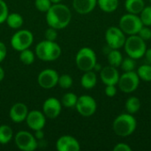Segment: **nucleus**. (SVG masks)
<instances>
[{
	"instance_id": "5701e85b",
	"label": "nucleus",
	"mask_w": 151,
	"mask_h": 151,
	"mask_svg": "<svg viewBox=\"0 0 151 151\" xmlns=\"http://www.w3.org/2000/svg\"><path fill=\"white\" fill-rule=\"evenodd\" d=\"M13 138V131L8 125L0 126V144L5 145L9 143Z\"/></svg>"
},
{
	"instance_id": "f257e3e1",
	"label": "nucleus",
	"mask_w": 151,
	"mask_h": 151,
	"mask_svg": "<svg viewBox=\"0 0 151 151\" xmlns=\"http://www.w3.org/2000/svg\"><path fill=\"white\" fill-rule=\"evenodd\" d=\"M46 23L49 27L57 30L65 28L72 20V12L69 7L64 4H52L46 12Z\"/></svg>"
},
{
	"instance_id": "aec40b11",
	"label": "nucleus",
	"mask_w": 151,
	"mask_h": 151,
	"mask_svg": "<svg viewBox=\"0 0 151 151\" xmlns=\"http://www.w3.org/2000/svg\"><path fill=\"white\" fill-rule=\"evenodd\" d=\"M125 7L127 12L138 15L145 7V3L143 0H126Z\"/></svg>"
},
{
	"instance_id": "c756f323",
	"label": "nucleus",
	"mask_w": 151,
	"mask_h": 151,
	"mask_svg": "<svg viewBox=\"0 0 151 151\" xmlns=\"http://www.w3.org/2000/svg\"><path fill=\"white\" fill-rule=\"evenodd\" d=\"M73 78L69 74H62V75H59L58 85L60 88H62L64 89H68V88H70L73 86Z\"/></svg>"
},
{
	"instance_id": "c85d7f7f",
	"label": "nucleus",
	"mask_w": 151,
	"mask_h": 151,
	"mask_svg": "<svg viewBox=\"0 0 151 151\" xmlns=\"http://www.w3.org/2000/svg\"><path fill=\"white\" fill-rule=\"evenodd\" d=\"M140 19L143 26L151 27V5L145 6L140 13Z\"/></svg>"
},
{
	"instance_id": "9b49d317",
	"label": "nucleus",
	"mask_w": 151,
	"mask_h": 151,
	"mask_svg": "<svg viewBox=\"0 0 151 151\" xmlns=\"http://www.w3.org/2000/svg\"><path fill=\"white\" fill-rule=\"evenodd\" d=\"M126 34L117 27H110L105 32V41L107 45L112 50L124 47L126 42Z\"/></svg>"
},
{
	"instance_id": "f8f14e48",
	"label": "nucleus",
	"mask_w": 151,
	"mask_h": 151,
	"mask_svg": "<svg viewBox=\"0 0 151 151\" xmlns=\"http://www.w3.org/2000/svg\"><path fill=\"white\" fill-rule=\"evenodd\" d=\"M58 73L54 69H44L40 72L37 77V82L39 86L44 89H51L58 85Z\"/></svg>"
},
{
	"instance_id": "0eeeda50",
	"label": "nucleus",
	"mask_w": 151,
	"mask_h": 151,
	"mask_svg": "<svg viewBox=\"0 0 151 151\" xmlns=\"http://www.w3.org/2000/svg\"><path fill=\"white\" fill-rule=\"evenodd\" d=\"M143 24L137 14L127 13L121 16L119 19V28L127 35H138Z\"/></svg>"
},
{
	"instance_id": "58836bf2",
	"label": "nucleus",
	"mask_w": 151,
	"mask_h": 151,
	"mask_svg": "<svg viewBox=\"0 0 151 151\" xmlns=\"http://www.w3.org/2000/svg\"><path fill=\"white\" fill-rule=\"evenodd\" d=\"M34 136L35 137V139L37 141H42L44 138V132L42 131V129H39V130H35Z\"/></svg>"
},
{
	"instance_id": "7ed1b4c3",
	"label": "nucleus",
	"mask_w": 151,
	"mask_h": 151,
	"mask_svg": "<svg viewBox=\"0 0 151 151\" xmlns=\"http://www.w3.org/2000/svg\"><path fill=\"white\" fill-rule=\"evenodd\" d=\"M137 127L136 119L130 113H122L113 121L112 128L119 137H127L134 134Z\"/></svg>"
},
{
	"instance_id": "bb28decb",
	"label": "nucleus",
	"mask_w": 151,
	"mask_h": 151,
	"mask_svg": "<svg viewBox=\"0 0 151 151\" xmlns=\"http://www.w3.org/2000/svg\"><path fill=\"white\" fill-rule=\"evenodd\" d=\"M35 59V53L29 49H26L20 51L19 53V60L24 65H32Z\"/></svg>"
},
{
	"instance_id": "4468645a",
	"label": "nucleus",
	"mask_w": 151,
	"mask_h": 151,
	"mask_svg": "<svg viewBox=\"0 0 151 151\" xmlns=\"http://www.w3.org/2000/svg\"><path fill=\"white\" fill-rule=\"evenodd\" d=\"M27 126L33 131L43 129L46 124V117L42 111L38 110H33L28 111V114L26 118Z\"/></svg>"
},
{
	"instance_id": "c03bdc74",
	"label": "nucleus",
	"mask_w": 151,
	"mask_h": 151,
	"mask_svg": "<svg viewBox=\"0 0 151 151\" xmlns=\"http://www.w3.org/2000/svg\"><path fill=\"white\" fill-rule=\"evenodd\" d=\"M149 1H150V3H151V0H149Z\"/></svg>"
},
{
	"instance_id": "cd10ccee",
	"label": "nucleus",
	"mask_w": 151,
	"mask_h": 151,
	"mask_svg": "<svg viewBox=\"0 0 151 151\" xmlns=\"http://www.w3.org/2000/svg\"><path fill=\"white\" fill-rule=\"evenodd\" d=\"M140 80L150 82L151 81V65H142L138 68V71L136 72Z\"/></svg>"
},
{
	"instance_id": "6e6552de",
	"label": "nucleus",
	"mask_w": 151,
	"mask_h": 151,
	"mask_svg": "<svg viewBox=\"0 0 151 151\" xmlns=\"http://www.w3.org/2000/svg\"><path fill=\"white\" fill-rule=\"evenodd\" d=\"M140 78L136 72H125L122 75L119 76L118 82L119 89L127 94L134 92L140 85Z\"/></svg>"
},
{
	"instance_id": "ea45409f",
	"label": "nucleus",
	"mask_w": 151,
	"mask_h": 151,
	"mask_svg": "<svg viewBox=\"0 0 151 151\" xmlns=\"http://www.w3.org/2000/svg\"><path fill=\"white\" fill-rule=\"evenodd\" d=\"M144 56H145V58H146L147 62L151 65V48L150 49H148V50H146Z\"/></svg>"
},
{
	"instance_id": "2eb2a0df",
	"label": "nucleus",
	"mask_w": 151,
	"mask_h": 151,
	"mask_svg": "<svg viewBox=\"0 0 151 151\" xmlns=\"http://www.w3.org/2000/svg\"><path fill=\"white\" fill-rule=\"evenodd\" d=\"M56 149L58 151H80L81 145L76 138L72 135H62L56 142Z\"/></svg>"
},
{
	"instance_id": "393cba45",
	"label": "nucleus",
	"mask_w": 151,
	"mask_h": 151,
	"mask_svg": "<svg viewBox=\"0 0 151 151\" xmlns=\"http://www.w3.org/2000/svg\"><path fill=\"white\" fill-rule=\"evenodd\" d=\"M125 106H126V110L127 113L135 114L140 111V108H141L140 99L136 96H131L127 100Z\"/></svg>"
},
{
	"instance_id": "dca6fc26",
	"label": "nucleus",
	"mask_w": 151,
	"mask_h": 151,
	"mask_svg": "<svg viewBox=\"0 0 151 151\" xmlns=\"http://www.w3.org/2000/svg\"><path fill=\"white\" fill-rule=\"evenodd\" d=\"M119 73L117 67L107 65L100 71V79L104 85H117L119 80Z\"/></svg>"
},
{
	"instance_id": "a211bd4d",
	"label": "nucleus",
	"mask_w": 151,
	"mask_h": 151,
	"mask_svg": "<svg viewBox=\"0 0 151 151\" xmlns=\"http://www.w3.org/2000/svg\"><path fill=\"white\" fill-rule=\"evenodd\" d=\"M97 0H73V7L80 14H88L94 11Z\"/></svg>"
},
{
	"instance_id": "4c0bfd02",
	"label": "nucleus",
	"mask_w": 151,
	"mask_h": 151,
	"mask_svg": "<svg viewBox=\"0 0 151 151\" xmlns=\"http://www.w3.org/2000/svg\"><path fill=\"white\" fill-rule=\"evenodd\" d=\"M7 56V48L6 45L3 42H0V63H2Z\"/></svg>"
},
{
	"instance_id": "37998d69",
	"label": "nucleus",
	"mask_w": 151,
	"mask_h": 151,
	"mask_svg": "<svg viewBox=\"0 0 151 151\" xmlns=\"http://www.w3.org/2000/svg\"><path fill=\"white\" fill-rule=\"evenodd\" d=\"M62 0H50V2L52 4H58V3H61Z\"/></svg>"
},
{
	"instance_id": "a19ab883",
	"label": "nucleus",
	"mask_w": 151,
	"mask_h": 151,
	"mask_svg": "<svg viewBox=\"0 0 151 151\" xmlns=\"http://www.w3.org/2000/svg\"><path fill=\"white\" fill-rule=\"evenodd\" d=\"M4 75H5V73H4V70L3 69V67H2V66H0V82L4 79Z\"/></svg>"
},
{
	"instance_id": "423d86ee",
	"label": "nucleus",
	"mask_w": 151,
	"mask_h": 151,
	"mask_svg": "<svg viewBox=\"0 0 151 151\" xmlns=\"http://www.w3.org/2000/svg\"><path fill=\"white\" fill-rule=\"evenodd\" d=\"M34 42L33 33L27 29H19L16 31L11 37V46L17 51L29 49Z\"/></svg>"
},
{
	"instance_id": "2f4dec72",
	"label": "nucleus",
	"mask_w": 151,
	"mask_h": 151,
	"mask_svg": "<svg viewBox=\"0 0 151 151\" xmlns=\"http://www.w3.org/2000/svg\"><path fill=\"white\" fill-rule=\"evenodd\" d=\"M52 5V3L50 0H35V8L41 12H45L50 8Z\"/></svg>"
},
{
	"instance_id": "f03ea898",
	"label": "nucleus",
	"mask_w": 151,
	"mask_h": 151,
	"mask_svg": "<svg viewBox=\"0 0 151 151\" xmlns=\"http://www.w3.org/2000/svg\"><path fill=\"white\" fill-rule=\"evenodd\" d=\"M61 47L58 42L49 40H43L35 46V56L42 61L52 62L61 56Z\"/></svg>"
},
{
	"instance_id": "20e7f679",
	"label": "nucleus",
	"mask_w": 151,
	"mask_h": 151,
	"mask_svg": "<svg viewBox=\"0 0 151 151\" xmlns=\"http://www.w3.org/2000/svg\"><path fill=\"white\" fill-rule=\"evenodd\" d=\"M124 48L127 56L134 59L142 58L144 57L147 50L145 41L142 39L138 35H129V37L126 39Z\"/></svg>"
},
{
	"instance_id": "79ce46f5",
	"label": "nucleus",
	"mask_w": 151,
	"mask_h": 151,
	"mask_svg": "<svg viewBox=\"0 0 151 151\" xmlns=\"http://www.w3.org/2000/svg\"><path fill=\"white\" fill-rule=\"evenodd\" d=\"M93 70H95L96 72H98V71L100 72V71L102 70V66H101V65H100V64H98V63H96V65L94 66V69H93Z\"/></svg>"
},
{
	"instance_id": "b1692460",
	"label": "nucleus",
	"mask_w": 151,
	"mask_h": 151,
	"mask_svg": "<svg viewBox=\"0 0 151 151\" xmlns=\"http://www.w3.org/2000/svg\"><path fill=\"white\" fill-rule=\"evenodd\" d=\"M107 59H108L110 65H112V66H115L118 68L119 66H120V65L122 63L123 56L119 50L112 49L107 54Z\"/></svg>"
},
{
	"instance_id": "6ab92c4d",
	"label": "nucleus",
	"mask_w": 151,
	"mask_h": 151,
	"mask_svg": "<svg viewBox=\"0 0 151 151\" xmlns=\"http://www.w3.org/2000/svg\"><path fill=\"white\" fill-rule=\"evenodd\" d=\"M96 83H97V76L93 70L84 72L81 79V84L82 88H84L85 89H92L93 88H95Z\"/></svg>"
},
{
	"instance_id": "39448f33",
	"label": "nucleus",
	"mask_w": 151,
	"mask_h": 151,
	"mask_svg": "<svg viewBox=\"0 0 151 151\" xmlns=\"http://www.w3.org/2000/svg\"><path fill=\"white\" fill-rule=\"evenodd\" d=\"M75 63L81 71H91L94 69V66L97 63L96 55L91 48L83 47L78 50L75 57Z\"/></svg>"
},
{
	"instance_id": "7c9ffc66",
	"label": "nucleus",
	"mask_w": 151,
	"mask_h": 151,
	"mask_svg": "<svg viewBox=\"0 0 151 151\" xmlns=\"http://www.w3.org/2000/svg\"><path fill=\"white\" fill-rule=\"evenodd\" d=\"M136 66V62L135 59L128 57L126 58H123L122 63L120 65L121 69L124 72H131V71H134V68Z\"/></svg>"
},
{
	"instance_id": "a878e982",
	"label": "nucleus",
	"mask_w": 151,
	"mask_h": 151,
	"mask_svg": "<svg viewBox=\"0 0 151 151\" xmlns=\"http://www.w3.org/2000/svg\"><path fill=\"white\" fill-rule=\"evenodd\" d=\"M77 100H78V96L74 93L68 92L63 96L61 99V104L62 106H65V108H73L75 107Z\"/></svg>"
},
{
	"instance_id": "1a4fd4ad",
	"label": "nucleus",
	"mask_w": 151,
	"mask_h": 151,
	"mask_svg": "<svg viewBox=\"0 0 151 151\" xmlns=\"http://www.w3.org/2000/svg\"><path fill=\"white\" fill-rule=\"evenodd\" d=\"M17 148L22 151H34L38 147V142L31 133L27 131H19L14 136Z\"/></svg>"
},
{
	"instance_id": "ddd939ff",
	"label": "nucleus",
	"mask_w": 151,
	"mask_h": 151,
	"mask_svg": "<svg viewBox=\"0 0 151 151\" xmlns=\"http://www.w3.org/2000/svg\"><path fill=\"white\" fill-rule=\"evenodd\" d=\"M62 111L61 101L56 97H49L42 104V112L46 118L54 119H57Z\"/></svg>"
},
{
	"instance_id": "f704fd0d",
	"label": "nucleus",
	"mask_w": 151,
	"mask_h": 151,
	"mask_svg": "<svg viewBox=\"0 0 151 151\" xmlns=\"http://www.w3.org/2000/svg\"><path fill=\"white\" fill-rule=\"evenodd\" d=\"M138 35L143 39L145 42L146 41H149L151 39V29L150 28V27H147V26H143L141 30L139 31L138 33Z\"/></svg>"
},
{
	"instance_id": "72a5a7b5",
	"label": "nucleus",
	"mask_w": 151,
	"mask_h": 151,
	"mask_svg": "<svg viewBox=\"0 0 151 151\" xmlns=\"http://www.w3.org/2000/svg\"><path fill=\"white\" fill-rule=\"evenodd\" d=\"M44 36H45V39L46 40L56 42V40L58 38V30L55 29V28H53V27H49L46 29V31H45Z\"/></svg>"
},
{
	"instance_id": "9d476101",
	"label": "nucleus",
	"mask_w": 151,
	"mask_h": 151,
	"mask_svg": "<svg viewBox=\"0 0 151 151\" xmlns=\"http://www.w3.org/2000/svg\"><path fill=\"white\" fill-rule=\"evenodd\" d=\"M75 108L79 114H81L82 117L88 118L95 114L97 109V104L92 96L83 95L78 97Z\"/></svg>"
},
{
	"instance_id": "412c9836",
	"label": "nucleus",
	"mask_w": 151,
	"mask_h": 151,
	"mask_svg": "<svg viewBox=\"0 0 151 151\" xmlns=\"http://www.w3.org/2000/svg\"><path fill=\"white\" fill-rule=\"evenodd\" d=\"M5 22L7 23L8 27L12 28V29H19L22 25H23V17L17 12H12L9 13Z\"/></svg>"
},
{
	"instance_id": "473e14b6",
	"label": "nucleus",
	"mask_w": 151,
	"mask_h": 151,
	"mask_svg": "<svg viewBox=\"0 0 151 151\" xmlns=\"http://www.w3.org/2000/svg\"><path fill=\"white\" fill-rule=\"evenodd\" d=\"M8 14H9V9L7 4L4 0H0V24L5 22Z\"/></svg>"
},
{
	"instance_id": "c9c22d12",
	"label": "nucleus",
	"mask_w": 151,
	"mask_h": 151,
	"mask_svg": "<svg viewBox=\"0 0 151 151\" xmlns=\"http://www.w3.org/2000/svg\"><path fill=\"white\" fill-rule=\"evenodd\" d=\"M105 95L108 97H113L115 96V95L117 94V88H116V85H107L105 88Z\"/></svg>"
},
{
	"instance_id": "4be33fe9",
	"label": "nucleus",
	"mask_w": 151,
	"mask_h": 151,
	"mask_svg": "<svg viewBox=\"0 0 151 151\" xmlns=\"http://www.w3.org/2000/svg\"><path fill=\"white\" fill-rule=\"evenodd\" d=\"M119 0H97V5L99 8L107 13L115 12L119 7Z\"/></svg>"
},
{
	"instance_id": "e433bc0d",
	"label": "nucleus",
	"mask_w": 151,
	"mask_h": 151,
	"mask_svg": "<svg viewBox=\"0 0 151 151\" xmlns=\"http://www.w3.org/2000/svg\"><path fill=\"white\" fill-rule=\"evenodd\" d=\"M113 151H132V148L127 143H118L114 146Z\"/></svg>"
},
{
	"instance_id": "f3484780",
	"label": "nucleus",
	"mask_w": 151,
	"mask_h": 151,
	"mask_svg": "<svg viewBox=\"0 0 151 151\" xmlns=\"http://www.w3.org/2000/svg\"><path fill=\"white\" fill-rule=\"evenodd\" d=\"M28 114V108L23 103L14 104L9 111L10 119L14 123H21L26 120V118Z\"/></svg>"
}]
</instances>
